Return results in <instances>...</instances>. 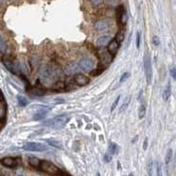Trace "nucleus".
<instances>
[{"label": "nucleus", "instance_id": "f257e3e1", "mask_svg": "<svg viewBox=\"0 0 176 176\" xmlns=\"http://www.w3.org/2000/svg\"><path fill=\"white\" fill-rule=\"evenodd\" d=\"M40 171H42L45 173L49 175H60L61 174V171L57 167L55 164H53L52 162L47 161V160H42L40 161Z\"/></svg>", "mask_w": 176, "mask_h": 176}, {"label": "nucleus", "instance_id": "f03ea898", "mask_svg": "<svg viewBox=\"0 0 176 176\" xmlns=\"http://www.w3.org/2000/svg\"><path fill=\"white\" fill-rule=\"evenodd\" d=\"M69 120H70V118L67 116V115L63 114V115L55 117L51 120L45 121V124L48 125V126H52L53 128H56V129H57V128H62L64 125L68 123Z\"/></svg>", "mask_w": 176, "mask_h": 176}, {"label": "nucleus", "instance_id": "7ed1b4c3", "mask_svg": "<svg viewBox=\"0 0 176 176\" xmlns=\"http://www.w3.org/2000/svg\"><path fill=\"white\" fill-rule=\"evenodd\" d=\"M143 64H144V71H145V76H146L147 84H151L152 77H153V69H152L151 57L148 55L144 56Z\"/></svg>", "mask_w": 176, "mask_h": 176}, {"label": "nucleus", "instance_id": "20e7f679", "mask_svg": "<svg viewBox=\"0 0 176 176\" xmlns=\"http://www.w3.org/2000/svg\"><path fill=\"white\" fill-rule=\"evenodd\" d=\"M97 56H98V59L100 60V63L106 66L112 62L113 57H114L111 55L107 50H99V51L97 52Z\"/></svg>", "mask_w": 176, "mask_h": 176}, {"label": "nucleus", "instance_id": "39448f33", "mask_svg": "<svg viewBox=\"0 0 176 176\" xmlns=\"http://www.w3.org/2000/svg\"><path fill=\"white\" fill-rule=\"evenodd\" d=\"M24 149L26 151H30V152H43L47 150V147L45 145L42 143H38V142H28L24 145Z\"/></svg>", "mask_w": 176, "mask_h": 176}, {"label": "nucleus", "instance_id": "423d86ee", "mask_svg": "<svg viewBox=\"0 0 176 176\" xmlns=\"http://www.w3.org/2000/svg\"><path fill=\"white\" fill-rule=\"evenodd\" d=\"M78 65L80 67V69H82L83 71H92V68L94 66L93 61L89 57H83V59H80V61L78 63Z\"/></svg>", "mask_w": 176, "mask_h": 176}, {"label": "nucleus", "instance_id": "0eeeda50", "mask_svg": "<svg viewBox=\"0 0 176 176\" xmlns=\"http://www.w3.org/2000/svg\"><path fill=\"white\" fill-rule=\"evenodd\" d=\"M74 81L77 86L84 87V86H86V85L89 84L90 79L88 78L86 76H84L83 74H76V76H74Z\"/></svg>", "mask_w": 176, "mask_h": 176}, {"label": "nucleus", "instance_id": "6e6552de", "mask_svg": "<svg viewBox=\"0 0 176 176\" xmlns=\"http://www.w3.org/2000/svg\"><path fill=\"white\" fill-rule=\"evenodd\" d=\"M52 74H53V72L50 67L48 66H43L40 68V76L42 77V79L45 80H47L49 78H51L52 77Z\"/></svg>", "mask_w": 176, "mask_h": 176}, {"label": "nucleus", "instance_id": "1a4fd4ad", "mask_svg": "<svg viewBox=\"0 0 176 176\" xmlns=\"http://www.w3.org/2000/svg\"><path fill=\"white\" fill-rule=\"evenodd\" d=\"M1 163L3 166L7 168H15L18 165V162L15 158L13 157H5L1 160Z\"/></svg>", "mask_w": 176, "mask_h": 176}, {"label": "nucleus", "instance_id": "9d476101", "mask_svg": "<svg viewBox=\"0 0 176 176\" xmlns=\"http://www.w3.org/2000/svg\"><path fill=\"white\" fill-rule=\"evenodd\" d=\"M119 46H120V43H118L115 40H111L110 42L107 45V51L112 56H115L117 54L118 50H119Z\"/></svg>", "mask_w": 176, "mask_h": 176}, {"label": "nucleus", "instance_id": "9b49d317", "mask_svg": "<svg viewBox=\"0 0 176 176\" xmlns=\"http://www.w3.org/2000/svg\"><path fill=\"white\" fill-rule=\"evenodd\" d=\"M3 63L7 69L12 74H17V65H15L14 62H12L11 59H3Z\"/></svg>", "mask_w": 176, "mask_h": 176}, {"label": "nucleus", "instance_id": "f8f14e48", "mask_svg": "<svg viewBox=\"0 0 176 176\" xmlns=\"http://www.w3.org/2000/svg\"><path fill=\"white\" fill-rule=\"evenodd\" d=\"M80 70L79 65H77L76 63H71L69 65L66 66L65 68V73L66 74H76L78 73Z\"/></svg>", "mask_w": 176, "mask_h": 176}, {"label": "nucleus", "instance_id": "ddd939ff", "mask_svg": "<svg viewBox=\"0 0 176 176\" xmlns=\"http://www.w3.org/2000/svg\"><path fill=\"white\" fill-rule=\"evenodd\" d=\"M108 28V23L106 20H99L94 24V28H95L97 31H103V30H106Z\"/></svg>", "mask_w": 176, "mask_h": 176}, {"label": "nucleus", "instance_id": "4468645a", "mask_svg": "<svg viewBox=\"0 0 176 176\" xmlns=\"http://www.w3.org/2000/svg\"><path fill=\"white\" fill-rule=\"evenodd\" d=\"M110 40H111L110 36H102L97 40L96 45L99 47H104L106 45H108V43L110 42Z\"/></svg>", "mask_w": 176, "mask_h": 176}, {"label": "nucleus", "instance_id": "2eb2a0df", "mask_svg": "<svg viewBox=\"0 0 176 176\" xmlns=\"http://www.w3.org/2000/svg\"><path fill=\"white\" fill-rule=\"evenodd\" d=\"M47 113H48V108H42V109H40L38 112L34 115L33 118H34L35 121H40L46 116Z\"/></svg>", "mask_w": 176, "mask_h": 176}, {"label": "nucleus", "instance_id": "dca6fc26", "mask_svg": "<svg viewBox=\"0 0 176 176\" xmlns=\"http://www.w3.org/2000/svg\"><path fill=\"white\" fill-rule=\"evenodd\" d=\"M125 12V9H124V7L123 5H120L119 7L117 8V22L119 25H121V19H123V16Z\"/></svg>", "mask_w": 176, "mask_h": 176}, {"label": "nucleus", "instance_id": "f3484780", "mask_svg": "<svg viewBox=\"0 0 176 176\" xmlns=\"http://www.w3.org/2000/svg\"><path fill=\"white\" fill-rule=\"evenodd\" d=\"M28 163L31 167L35 168V169H38L40 168V160L38 157H35V156H30L28 158Z\"/></svg>", "mask_w": 176, "mask_h": 176}, {"label": "nucleus", "instance_id": "a211bd4d", "mask_svg": "<svg viewBox=\"0 0 176 176\" xmlns=\"http://www.w3.org/2000/svg\"><path fill=\"white\" fill-rule=\"evenodd\" d=\"M171 95V84L168 83L167 87L165 88V90L163 91V100L164 101H168L169 99H170V97Z\"/></svg>", "mask_w": 176, "mask_h": 176}, {"label": "nucleus", "instance_id": "6ab92c4d", "mask_svg": "<svg viewBox=\"0 0 176 176\" xmlns=\"http://www.w3.org/2000/svg\"><path fill=\"white\" fill-rule=\"evenodd\" d=\"M124 34H125L124 29H121L120 31L117 32L116 36H115V40H116L118 43L123 42V40H124Z\"/></svg>", "mask_w": 176, "mask_h": 176}, {"label": "nucleus", "instance_id": "aec40b11", "mask_svg": "<svg viewBox=\"0 0 176 176\" xmlns=\"http://www.w3.org/2000/svg\"><path fill=\"white\" fill-rule=\"evenodd\" d=\"M118 151V146L113 142H110L109 143V146H108V151L107 153L110 154L111 155H113L114 154H116Z\"/></svg>", "mask_w": 176, "mask_h": 176}, {"label": "nucleus", "instance_id": "412c9836", "mask_svg": "<svg viewBox=\"0 0 176 176\" xmlns=\"http://www.w3.org/2000/svg\"><path fill=\"white\" fill-rule=\"evenodd\" d=\"M172 155H173V152H172L171 149H169V150L167 151V154H166V156H165L166 165H169L171 163V161L172 159Z\"/></svg>", "mask_w": 176, "mask_h": 176}, {"label": "nucleus", "instance_id": "4be33fe9", "mask_svg": "<svg viewBox=\"0 0 176 176\" xmlns=\"http://www.w3.org/2000/svg\"><path fill=\"white\" fill-rule=\"evenodd\" d=\"M31 92L33 94H35V95H38V96H42L45 94V90H42V88H39V87H35V88H33L32 89V91Z\"/></svg>", "mask_w": 176, "mask_h": 176}, {"label": "nucleus", "instance_id": "5701e85b", "mask_svg": "<svg viewBox=\"0 0 176 176\" xmlns=\"http://www.w3.org/2000/svg\"><path fill=\"white\" fill-rule=\"evenodd\" d=\"M47 143H48L50 146H53L55 148H59V149H62V144L60 143L59 141L57 140H47Z\"/></svg>", "mask_w": 176, "mask_h": 176}, {"label": "nucleus", "instance_id": "b1692460", "mask_svg": "<svg viewBox=\"0 0 176 176\" xmlns=\"http://www.w3.org/2000/svg\"><path fill=\"white\" fill-rule=\"evenodd\" d=\"M145 114H146V106L144 104H142L140 105V108H138V118L142 119L145 116Z\"/></svg>", "mask_w": 176, "mask_h": 176}, {"label": "nucleus", "instance_id": "393cba45", "mask_svg": "<svg viewBox=\"0 0 176 176\" xmlns=\"http://www.w3.org/2000/svg\"><path fill=\"white\" fill-rule=\"evenodd\" d=\"M130 100H131V97H130V96H127L126 98H125L124 101H123V105H121V107L120 112H123V111H124L125 109H126L127 107L129 106Z\"/></svg>", "mask_w": 176, "mask_h": 176}, {"label": "nucleus", "instance_id": "a878e982", "mask_svg": "<svg viewBox=\"0 0 176 176\" xmlns=\"http://www.w3.org/2000/svg\"><path fill=\"white\" fill-rule=\"evenodd\" d=\"M53 88L57 90H63L65 89V83L63 81H57L55 83V85L53 86Z\"/></svg>", "mask_w": 176, "mask_h": 176}, {"label": "nucleus", "instance_id": "bb28decb", "mask_svg": "<svg viewBox=\"0 0 176 176\" xmlns=\"http://www.w3.org/2000/svg\"><path fill=\"white\" fill-rule=\"evenodd\" d=\"M17 99H18V103L21 107H26V105H28V100L26 99L25 97L22 96V95H18L17 96Z\"/></svg>", "mask_w": 176, "mask_h": 176}, {"label": "nucleus", "instance_id": "cd10ccee", "mask_svg": "<svg viewBox=\"0 0 176 176\" xmlns=\"http://www.w3.org/2000/svg\"><path fill=\"white\" fill-rule=\"evenodd\" d=\"M147 173L148 176H153V160L150 159L147 164Z\"/></svg>", "mask_w": 176, "mask_h": 176}, {"label": "nucleus", "instance_id": "c85d7f7f", "mask_svg": "<svg viewBox=\"0 0 176 176\" xmlns=\"http://www.w3.org/2000/svg\"><path fill=\"white\" fill-rule=\"evenodd\" d=\"M120 99H121V96H118L116 99H115V101L113 102V104L111 105V107H110V110H111V111H114V110H115V108L117 107L118 104H119V102H120Z\"/></svg>", "mask_w": 176, "mask_h": 176}, {"label": "nucleus", "instance_id": "c756f323", "mask_svg": "<svg viewBox=\"0 0 176 176\" xmlns=\"http://www.w3.org/2000/svg\"><path fill=\"white\" fill-rule=\"evenodd\" d=\"M156 176H163L162 174V167L160 162H157L156 164Z\"/></svg>", "mask_w": 176, "mask_h": 176}, {"label": "nucleus", "instance_id": "7c9ffc66", "mask_svg": "<svg viewBox=\"0 0 176 176\" xmlns=\"http://www.w3.org/2000/svg\"><path fill=\"white\" fill-rule=\"evenodd\" d=\"M129 76H130V74L128 73V72H126V73H124L123 76H121V78H120V82L121 83H123V82H124L125 80H127L128 78H129Z\"/></svg>", "mask_w": 176, "mask_h": 176}, {"label": "nucleus", "instance_id": "2f4dec72", "mask_svg": "<svg viewBox=\"0 0 176 176\" xmlns=\"http://www.w3.org/2000/svg\"><path fill=\"white\" fill-rule=\"evenodd\" d=\"M170 74H171V76L172 77V78L176 80V67L175 66L171 67V68L170 69Z\"/></svg>", "mask_w": 176, "mask_h": 176}, {"label": "nucleus", "instance_id": "473e14b6", "mask_svg": "<svg viewBox=\"0 0 176 176\" xmlns=\"http://www.w3.org/2000/svg\"><path fill=\"white\" fill-rule=\"evenodd\" d=\"M103 71H104V69H101V68H99V69H96V70H92V71H90V74H92V76H99V74H101V73H103Z\"/></svg>", "mask_w": 176, "mask_h": 176}, {"label": "nucleus", "instance_id": "72a5a7b5", "mask_svg": "<svg viewBox=\"0 0 176 176\" xmlns=\"http://www.w3.org/2000/svg\"><path fill=\"white\" fill-rule=\"evenodd\" d=\"M152 42H153L154 45H155V46H158L159 45H160V40H159V38L157 36H154L153 39H152Z\"/></svg>", "mask_w": 176, "mask_h": 176}, {"label": "nucleus", "instance_id": "f704fd0d", "mask_svg": "<svg viewBox=\"0 0 176 176\" xmlns=\"http://www.w3.org/2000/svg\"><path fill=\"white\" fill-rule=\"evenodd\" d=\"M104 160L107 162V163H108V162H110L111 160H112V155H111L110 154L107 153L106 154H105L104 156Z\"/></svg>", "mask_w": 176, "mask_h": 176}, {"label": "nucleus", "instance_id": "c9c22d12", "mask_svg": "<svg viewBox=\"0 0 176 176\" xmlns=\"http://www.w3.org/2000/svg\"><path fill=\"white\" fill-rule=\"evenodd\" d=\"M90 3L94 6H99L104 3V0H90Z\"/></svg>", "mask_w": 176, "mask_h": 176}, {"label": "nucleus", "instance_id": "e433bc0d", "mask_svg": "<svg viewBox=\"0 0 176 176\" xmlns=\"http://www.w3.org/2000/svg\"><path fill=\"white\" fill-rule=\"evenodd\" d=\"M136 43H137V48H140V32L137 33Z\"/></svg>", "mask_w": 176, "mask_h": 176}, {"label": "nucleus", "instance_id": "4c0bfd02", "mask_svg": "<svg viewBox=\"0 0 176 176\" xmlns=\"http://www.w3.org/2000/svg\"><path fill=\"white\" fill-rule=\"evenodd\" d=\"M148 148V138H145L143 142V150H147Z\"/></svg>", "mask_w": 176, "mask_h": 176}, {"label": "nucleus", "instance_id": "58836bf2", "mask_svg": "<svg viewBox=\"0 0 176 176\" xmlns=\"http://www.w3.org/2000/svg\"><path fill=\"white\" fill-rule=\"evenodd\" d=\"M3 100V95H2V93H1V91H0V102Z\"/></svg>", "mask_w": 176, "mask_h": 176}, {"label": "nucleus", "instance_id": "ea45409f", "mask_svg": "<svg viewBox=\"0 0 176 176\" xmlns=\"http://www.w3.org/2000/svg\"><path fill=\"white\" fill-rule=\"evenodd\" d=\"M1 4H2V0H0V6H1Z\"/></svg>", "mask_w": 176, "mask_h": 176}, {"label": "nucleus", "instance_id": "a19ab883", "mask_svg": "<svg viewBox=\"0 0 176 176\" xmlns=\"http://www.w3.org/2000/svg\"><path fill=\"white\" fill-rule=\"evenodd\" d=\"M18 176H24V175H18Z\"/></svg>", "mask_w": 176, "mask_h": 176}, {"label": "nucleus", "instance_id": "79ce46f5", "mask_svg": "<svg viewBox=\"0 0 176 176\" xmlns=\"http://www.w3.org/2000/svg\"><path fill=\"white\" fill-rule=\"evenodd\" d=\"M0 176H4V175H0Z\"/></svg>", "mask_w": 176, "mask_h": 176}]
</instances>
